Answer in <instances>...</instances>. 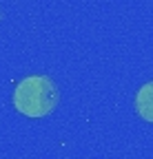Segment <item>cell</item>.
<instances>
[{"label": "cell", "mask_w": 153, "mask_h": 159, "mask_svg": "<svg viewBox=\"0 0 153 159\" xmlns=\"http://www.w3.org/2000/svg\"><path fill=\"white\" fill-rule=\"evenodd\" d=\"M58 102H60L58 86L47 75L22 77L13 89V108L31 119L51 115L58 108Z\"/></svg>", "instance_id": "cell-1"}, {"label": "cell", "mask_w": 153, "mask_h": 159, "mask_svg": "<svg viewBox=\"0 0 153 159\" xmlns=\"http://www.w3.org/2000/svg\"><path fill=\"white\" fill-rule=\"evenodd\" d=\"M136 113L144 122L153 124V80L138 89V93H136Z\"/></svg>", "instance_id": "cell-2"}]
</instances>
